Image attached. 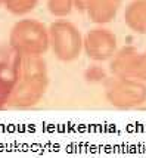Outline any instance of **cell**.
<instances>
[{"label": "cell", "mask_w": 146, "mask_h": 158, "mask_svg": "<svg viewBox=\"0 0 146 158\" xmlns=\"http://www.w3.org/2000/svg\"><path fill=\"white\" fill-rule=\"evenodd\" d=\"M109 71L115 77L146 83V52L132 44L121 46L109 59Z\"/></svg>", "instance_id": "cell-5"}, {"label": "cell", "mask_w": 146, "mask_h": 158, "mask_svg": "<svg viewBox=\"0 0 146 158\" xmlns=\"http://www.w3.org/2000/svg\"><path fill=\"white\" fill-rule=\"evenodd\" d=\"M75 7V0H47V10L55 18H67Z\"/></svg>", "instance_id": "cell-11"}, {"label": "cell", "mask_w": 146, "mask_h": 158, "mask_svg": "<svg viewBox=\"0 0 146 158\" xmlns=\"http://www.w3.org/2000/svg\"><path fill=\"white\" fill-rule=\"evenodd\" d=\"M106 78H108L106 71L99 65V62L93 64L90 67H87L86 71H84V80L87 83H90V84H99V83L103 84Z\"/></svg>", "instance_id": "cell-12"}, {"label": "cell", "mask_w": 146, "mask_h": 158, "mask_svg": "<svg viewBox=\"0 0 146 158\" xmlns=\"http://www.w3.org/2000/svg\"><path fill=\"white\" fill-rule=\"evenodd\" d=\"M37 3L39 0H3V5L7 9V12L16 16H22L31 12L37 6Z\"/></svg>", "instance_id": "cell-10"}, {"label": "cell", "mask_w": 146, "mask_h": 158, "mask_svg": "<svg viewBox=\"0 0 146 158\" xmlns=\"http://www.w3.org/2000/svg\"><path fill=\"white\" fill-rule=\"evenodd\" d=\"M123 0H75V7L86 12L89 19L97 25H103L115 19Z\"/></svg>", "instance_id": "cell-8"}, {"label": "cell", "mask_w": 146, "mask_h": 158, "mask_svg": "<svg viewBox=\"0 0 146 158\" xmlns=\"http://www.w3.org/2000/svg\"><path fill=\"white\" fill-rule=\"evenodd\" d=\"M118 50V39L111 30L96 27L84 34L83 52L93 62H109Z\"/></svg>", "instance_id": "cell-6"}, {"label": "cell", "mask_w": 146, "mask_h": 158, "mask_svg": "<svg viewBox=\"0 0 146 158\" xmlns=\"http://www.w3.org/2000/svg\"><path fill=\"white\" fill-rule=\"evenodd\" d=\"M105 98L117 110H134L146 102V83L132 78L108 77L103 83Z\"/></svg>", "instance_id": "cell-4"}, {"label": "cell", "mask_w": 146, "mask_h": 158, "mask_svg": "<svg viewBox=\"0 0 146 158\" xmlns=\"http://www.w3.org/2000/svg\"><path fill=\"white\" fill-rule=\"evenodd\" d=\"M125 25L136 34H146V0H132L124 10Z\"/></svg>", "instance_id": "cell-9"}, {"label": "cell", "mask_w": 146, "mask_h": 158, "mask_svg": "<svg viewBox=\"0 0 146 158\" xmlns=\"http://www.w3.org/2000/svg\"><path fill=\"white\" fill-rule=\"evenodd\" d=\"M50 49L58 61L72 62L83 52L84 35L71 21L58 18L49 25Z\"/></svg>", "instance_id": "cell-3"}, {"label": "cell", "mask_w": 146, "mask_h": 158, "mask_svg": "<svg viewBox=\"0 0 146 158\" xmlns=\"http://www.w3.org/2000/svg\"><path fill=\"white\" fill-rule=\"evenodd\" d=\"M49 87V71L43 56H19L16 78L7 108L30 110L43 99Z\"/></svg>", "instance_id": "cell-1"}, {"label": "cell", "mask_w": 146, "mask_h": 158, "mask_svg": "<svg viewBox=\"0 0 146 158\" xmlns=\"http://www.w3.org/2000/svg\"><path fill=\"white\" fill-rule=\"evenodd\" d=\"M19 56L21 55H18L9 44L0 46V111L7 108V102L16 78Z\"/></svg>", "instance_id": "cell-7"}, {"label": "cell", "mask_w": 146, "mask_h": 158, "mask_svg": "<svg viewBox=\"0 0 146 158\" xmlns=\"http://www.w3.org/2000/svg\"><path fill=\"white\" fill-rule=\"evenodd\" d=\"M7 44L21 56H43L50 49L49 27L34 18H22L10 28Z\"/></svg>", "instance_id": "cell-2"}]
</instances>
